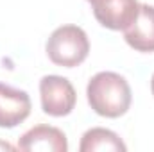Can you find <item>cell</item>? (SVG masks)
<instances>
[{"instance_id":"cell-6","label":"cell","mask_w":154,"mask_h":152,"mask_svg":"<svg viewBox=\"0 0 154 152\" xmlns=\"http://www.w3.org/2000/svg\"><path fill=\"white\" fill-rule=\"evenodd\" d=\"M18 149L23 152H66L68 141L61 129L52 125H36L18 140Z\"/></svg>"},{"instance_id":"cell-4","label":"cell","mask_w":154,"mask_h":152,"mask_svg":"<svg viewBox=\"0 0 154 152\" xmlns=\"http://www.w3.org/2000/svg\"><path fill=\"white\" fill-rule=\"evenodd\" d=\"M97 22L111 31L127 29L138 16V0H90Z\"/></svg>"},{"instance_id":"cell-3","label":"cell","mask_w":154,"mask_h":152,"mask_svg":"<svg viewBox=\"0 0 154 152\" xmlns=\"http://www.w3.org/2000/svg\"><path fill=\"white\" fill-rule=\"evenodd\" d=\"M41 108L50 116H66L75 108V90L66 77L45 75L39 81Z\"/></svg>"},{"instance_id":"cell-7","label":"cell","mask_w":154,"mask_h":152,"mask_svg":"<svg viewBox=\"0 0 154 152\" xmlns=\"http://www.w3.org/2000/svg\"><path fill=\"white\" fill-rule=\"evenodd\" d=\"M124 38L138 52H154V5H140L136 20L124 29Z\"/></svg>"},{"instance_id":"cell-2","label":"cell","mask_w":154,"mask_h":152,"mask_svg":"<svg viewBox=\"0 0 154 152\" xmlns=\"http://www.w3.org/2000/svg\"><path fill=\"white\" fill-rule=\"evenodd\" d=\"M47 56L54 65L74 68L90 54V41L86 32L77 25L57 27L47 41Z\"/></svg>"},{"instance_id":"cell-11","label":"cell","mask_w":154,"mask_h":152,"mask_svg":"<svg viewBox=\"0 0 154 152\" xmlns=\"http://www.w3.org/2000/svg\"><path fill=\"white\" fill-rule=\"evenodd\" d=\"M88 2H90V0H88Z\"/></svg>"},{"instance_id":"cell-9","label":"cell","mask_w":154,"mask_h":152,"mask_svg":"<svg viewBox=\"0 0 154 152\" xmlns=\"http://www.w3.org/2000/svg\"><path fill=\"white\" fill-rule=\"evenodd\" d=\"M0 149H7V150H13V147H11L9 143H4V141H0Z\"/></svg>"},{"instance_id":"cell-1","label":"cell","mask_w":154,"mask_h":152,"mask_svg":"<svg viewBox=\"0 0 154 152\" xmlns=\"http://www.w3.org/2000/svg\"><path fill=\"white\" fill-rule=\"evenodd\" d=\"M88 104L91 109L106 118H118L127 113L133 95L129 82L115 72H99L86 88Z\"/></svg>"},{"instance_id":"cell-5","label":"cell","mask_w":154,"mask_h":152,"mask_svg":"<svg viewBox=\"0 0 154 152\" xmlns=\"http://www.w3.org/2000/svg\"><path fill=\"white\" fill-rule=\"evenodd\" d=\"M31 97L23 90L0 82V127L13 129L31 114Z\"/></svg>"},{"instance_id":"cell-10","label":"cell","mask_w":154,"mask_h":152,"mask_svg":"<svg viewBox=\"0 0 154 152\" xmlns=\"http://www.w3.org/2000/svg\"><path fill=\"white\" fill-rule=\"evenodd\" d=\"M151 90H152V95H154V75H152V79H151Z\"/></svg>"},{"instance_id":"cell-8","label":"cell","mask_w":154,"mask_h":152,"mask_svg":"<svg viewBox=\"0 0 154 152\" xmlns=\"http://www.w3.org/2000/svg\"><path fill=\"white\" fill-rule=\"evenodd\" d=\"M81 152H97V150H127L125 143L120 140V136L104 127H93L82 134Z\"/></svg>"}]
</instances>
